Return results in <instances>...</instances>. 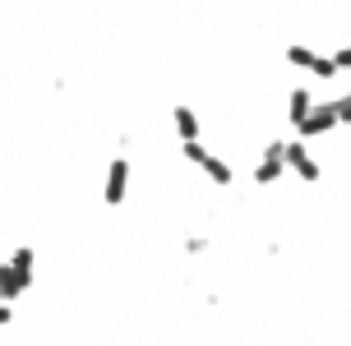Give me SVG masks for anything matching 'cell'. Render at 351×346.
I'll use <instances>...</instances> for the list:
<instances>
[{
	"label": "cell",
	"mask_w": 351,
	"mask_h": 346,
	"mask_svg": "<svg viewBox=\"0 0 351 346\" xmlns=\"http://www.w3.org/2000/svg\"><path fill=\"white\" fill-rule=\"evenodd\" d=\"M180 157H185V162H194V166L208 175L213 185H222V190H227V185H236V171H231V162H222V157L213 153V148H204L199 138L180 143Z\"/></svg>",
	"instance_id": "6da1fadb"
},
{
	"label": "cell",
	"mask_w": 351,
	"mask_h": 346,
	"mask_svg": "<svg viewBox=\"0 0 351 346\" xmlns=\"http://www.w3.org/2000/svg\"><path fill=\"white\" fill-rule=\"evenodd\" d=\"M282 175H287V138H273L268 148H263V157H259V166H254V185L259 190H268V185H278Z\"/></svg>",
	"instance_id": "7a4b0ae2"
},
{
	"label": "cell",
	"mask_w": 351,
	"mask_h": 346,
	"mask_svg": "<svg viewBox=\"0 0 351 346\" xmlns=\"http://www.w3.org/2000/svg\"><path fill=\"white\" fill-rule=\"evenodd\" d=\"M287 171H296L305 185H319V180H324V166L315 162V153L305 148V138H300V134L287 138Z\"/></svg>",
	"instance_id": "3957f363"
},
{
	"label": "cell",
	"mask_w": 351,
	"mask_h": 346,
	"mask_svg": "<svg viewBox=\"0 0 351 346\" xmlns=\"http://www.w3.org/2000/svg\"><path fill=\"white\" fill-rule=\"evenodd\" d=\"M33 263H37V254L28 249V245H19L14 259H10V286H5V300H10V305L33 286Z\"/></svg>",
	"instance_id": "277c9868"
},
{
	"label": "cell",
	"mask_w": 351,
	"mask_h": 346,
	"mask_svg": "<svg viewBox=\"0 0 351 346\" xmlns=\"http://www.w3.org/2000/svg\"><path fill=\"white\" fill-rule=\"evenodd\" d=\"M337 106L333 102H315V111H310V116H305V121L296 125V134L305 138V143H310V138H324V134H333L337 129Z\"/></svg>",
	"instance_id": "5b68a950"
},
{
	"label": "cell",
	"mask_w": 351,
	"mask_h": 346,
	"mask_svg": "<svg viewBox=\"0 0 351 346\" xmlns=\"http://www.w3.org/2000/svg\"><path fill=\"white\" fill-rule=\"evenodd\" d=\"M125 194H130V157H111V166H106V185H102V203H125Z\"/></svg>",
	"instance_id": "8992f818"
},
{
	"label": "cell",
	"mask_w": 351,
	"mask_h": 346,
	"mask_svg": "<svg viewBox=\"0 0 351 346\" xmlns=\"http://www.w3.org/2000/svg\"><path fill=\"white\" fill-rule=\"evenodd\" d=\"M310 111H315V92L310 88H291L287 92V125H300Z\"/></svg>",
	"instance_id": "52a82bcc"
},
{
	"label": "cell",
	"mask_w": 351,
	"mask_h": 346,
	"mask_svg": "<svg viewBox=\"0 0 351 346\" xmlns=\"http://www.w3.org/2000/svg\"><path fill=\"white\" fill-rule=\"evenodd\" d=\"M171 125H176V134H180V143L199 138V129H204V125H199V111H194V106H185V102L171 111Z\"/></svg>",
	"instance_id": "ba28073f"
},
{
	"label": "cell",
	"mask_w": 351,
	"mask_h": 346,
	"mask_svg": "<svg viewBox=\"0 0 351 346\" xmlns=\"http://www.w3.org/2000/svg\"><path fill=\"white\" fill-rule=\"evenodd\" d=\"M315 60H319V51H315V47H305V42H291V47H287V65L315 69Z\"/></svg>",
	"instance_id": "9c48e42d"
},
{
	"label": "cell",
	"mask_w": 351,
	"mask_h": 346,
	"mask_svg": "<svg viewBox=\"0 0 351 346\" xmlns=\"http://www.w3.org/2000/svg\"><path fill=\"white\" fill-rule=\"evenodd\" d=\"M310 74L328 84V79H337V74H342V69H337V60H333V55H319V60H315V69H310Z\"/></svg>",
	"instance_id": "30bf717a"
},
{
	"label": "cell",
	"mask_w": 351,
	"mask_h": 346,
	"mask_svg": "<svg viewBox=\"0 0 351 346\" xmlns=\"http://www.w3.org/2000/svg\"><path fill=\"white\" fill-rule=\"evenodd\" d=\"M333 106H337V121H342V125H351V88L342 92V97H333Z\"/></svg>",
	"instance_id": "8fae6325"
},
{
	"label": "cell",
	"mask_w": 351,
	"mask_h": 346,
	"mask_svg": "<svg viewBox=\"0 0 351 346\" xmlns=\"http://www.w3.org/2000/svg\"><path fill=\"white\" fill-rule=\"evenodd\" d=\"M333 60H337V69L347 74V69H351V42H347V47H337V51H333Z\"/></svg>",
	"instance_id": "7c38bea8"
},
{
	"label": "cell",
	"mask_w": 351,
	"mask_h": 346,
	"mask_svg": "<svg viewBox=\"0 0 351 346\" xmlns=\"http://www.w3.org/2000/svg\"><path fill=\"white\" fill-rule=\"evenodd\" d=\"M204 249H208L204 236H190V240H185V254H204Z\"/></svg>",
	"instance_id": "4fadbf2b"
},
{
	"label": "cell",
	"mask_w": 351,
	"mask_h": 346,
	"mask_svg": "<svg viewBox=\"0 0 351 346\" xmlns=\"http://www.w3.org/2000/svg\"><path fill=\"white\" fill-rule=\"evenodd\" d=\"M0 323H14V310H10V300H0Z\"/></svg>",
	"instance_id": "5bb4252c"
},
{
	"label": "cell",
	"mask_w": 351,
	"mask_h": 346,
	"mask_svg": "<svg viewBox=\"0 0 351 346\" xmlns=\"http://www.w3.org/2000/svg\"><path fill=\"white\" fill-rule=\"evenodd\" d=\"M5 286H10V263H0V300H5Z\"/></svg>",
	"instance_id": "9a60e30c"
}]
</instances>
